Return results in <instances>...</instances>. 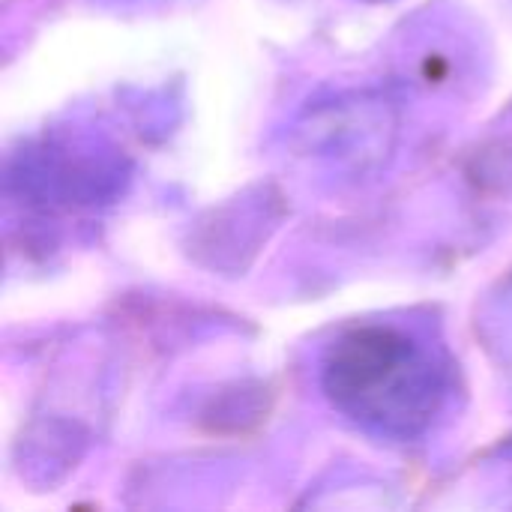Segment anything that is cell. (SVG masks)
I'll use <instances>...</instances> for the list:
<instances>
[{
    "label": "cell",
    "instance_id": "6da1fadb",
    "mask_svg": "<svg viewBox=\"0 0 512 512\" xmlns=\"http://www.w3.org/2000/svg\"><path fill=\"white\" fill-rule=\"evenodd\" d=\"M321 384L336 411L390 441L423 435L447 402L444 360L396 324L339 333L324 354Z\"/></svg>",
    "mask_w": 512,
    "mask_h": 512
}]
</instances>
